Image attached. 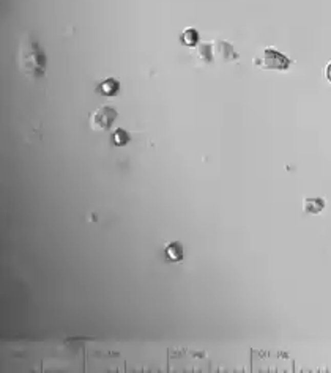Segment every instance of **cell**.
I'll return each instance as SVG.
<instances>
[{
    "instance_id": "52a82bcc",
    "label": "cell",
    "mask_w": 331,
    "mask_h": 373,
    "mask_svg": "<svg viewBox=\"0 0 331 373\" xmlns=\"http://www.w3.org/2000/svg\"><path fill=\"white\" fill-rule=\"evenodd\" d=\"M130 134L127 133L125 129H121V128H118V129H115L114 131V134H112V143L115 145V147H123V145H127L128 142H130Z\"/></svg>"
},
{
    "instance_id": "ba28073f",
    "label": "cell",
    "mask_w": 331,
    "mask_h": 373,
    "mask_svg": "<svg viewBox=\"0 0 331 373\" xmlns=\"http://www.w3.org/2000/svg\"><path fill=\"white\" fill-rule=\"evenodd\" d=\"M181 41L186 46H196L199 41V33L194 29H186L181 35Z\"/></svg>"
},
{
    "instance_id": "9c48e42d",
    "label": "cell",
    "mask_w": 331,
    "mask_h": 373,
    "mask_svg": "<svg viewBox=\"0 0 331 373\" xmlns=\"http://www.w3.org/2000/svg\"><path fill=\"white\" fill-rule=\"evenodd\" d=\"M325 74H326V79L331 82V61L328 63V67H326V70H325Z\"/></svg>"
},
{
    "instance_id": "7a4b0ae2",
    "label": "cell",
    "mask_w": 331,
    "mask_h": 373,
    "mask_svg": "<svg viewBox=\"0 0 331 373\" xmlns=\"http://www.w3.org/2000/svg\"><path fill=\"white\" fill-rule=\"evenodd\" d=\"M257 67L266 68V70H287L291 67V60H288L285 55H282L281 52H278L276 49L266 48L263 49L262 55L254 58Z\"/></svg>"
},
{
    "instance_id": "3957f363",
    "label": "cell",
    "mask_w": 331,
    "mask_h": 373,
    "mask_svg": "<svg viewBox=\"0 0 331 373\" xmlns=\"http://www.w3.org/2000/svg\"><path fill=\"white\" fill-rule=\"evenodd\" d=\"M117 118V111L111 106L98 107L90 115V125L93 129H109Z\"/></svg>"
},
{
    "instance_id": "6da1fadb",
    "label": "cell",
    "mask_w": 331,
    "mask_h": 373,
    "mask_svg": "<svg viewBox=\"0 0 331 373\" xmlns=\"http://www.w3.org/2000/svg\"><path fill=\"white\" fill-rule=\"evenodd\" d=\"M17 63L20 71L26 76H30V77L45 76L46 55H45V51L39 48L38 41L32 35H26L20 39L19 51H17Z\"/></svg>"
},
{
    "instance_id": "8992f818",
    "label": "cell",
    "mask_w": 331,
    "mask_h": 373,
    "mask_svg": "<svg viewBox=\"0 0 331 373\" xmlns=\"http://www.w3.org/2000/svg\"><path fill=\"white\" fill-rule=\"evenodd\" d=\"M303 208L307 214H319L325 208L323 199H304Z\"/></svg>"
},
{
    "instance_id": "5b68a950",
    "label": "cell",
    "mask_w": 331,
    "mask_h": 373,
    "mask_svg": "<svg viewBox=\"0 0 331 373\" xmlns=\"http://www.w3.org/2000/svg\"><path fill=\"white\" fill-rule=\"evenodd\" d=\"M120 90V84L118 80H115L114 77H109L106 80H102L99 85H98V92L102 95V96H115Z\"/></svg>"
},
{
    "instance_id": "277c9868",
    "label": "cell",
    "mask_w": 331,
    "mask_h": 373,
    "mask_svg": "<svg viewBox=\"0 0 331 373\" xmlns=\"http://www.w3.org/2000/svg\"><path fill=\"white\" fill-rule=\"evenodd\" d=\"M164 255H166V260L168 261H172V263H178L183 260V247L178 241H174V243H169L166 244L164 247Z\"/></svg>"
}]
</instances>
